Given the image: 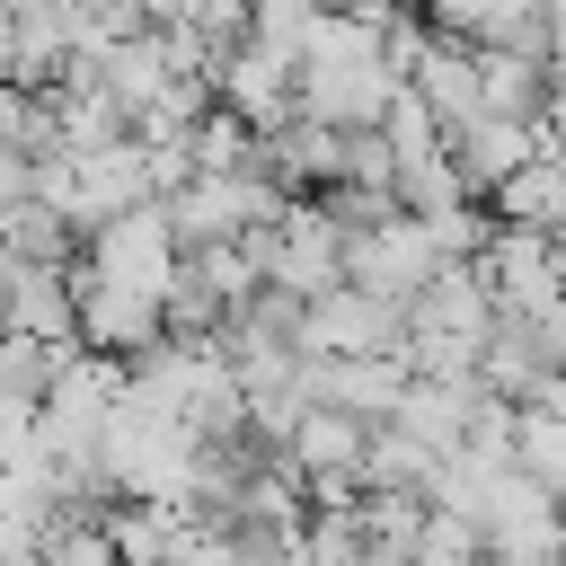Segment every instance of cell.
<instances>
[{
  "mask_svg": "<svg viewBox=\"0 0 566 566\" xmlns=\"http://www.w3.org/2000/svg\"><path fill=\"white\" fill-rule=\"evenodd\" d=\"M398 88H407V71L389 62V27L380 18L318 9L310 44H301V115L310 124H336V133H363V124L389 115Z\"/></svg>",
  "mask_w": 566,
  "mask_h": 566,
  "instance_id": "obj_1",
  "label": "cell"
},
{
  "mask_svg": "<svg viewBox=\"0 0 566 566\" xmlns=\"http://www.w3.org/2000/svg\"><path fill=\"white\" fill-rule=\"evenodd\" d=\"M248 256H256V274H265L274 292H292V301H318V292L345 283V230H336V212L310 203V195H292L283 221L248 230Z\"/></svg>",
  "mask_w": 566,
  "mask_h": 566,
  "instance_id": "obj_2",
  "label": "cell"
},
{
  "mask_svg": "<svg viewBox=\"0 0 566 566\" xmlns=\"http://www.w3.org/2000/svg\"><path fill=\"white\" fill-rule=\"evenodd\" d=\"M159 203H168L177 248H221V239H248V230L283 221L292 195H283L274 177H256V168H230V177H186V186H168Z\"/></svg>",
  "mask_w": 566,
  "mask_h": 566,
  "instance_id": "obj_3",
  "label": "cell"
},
{
  "mask_svg": "<svg viewBox=\"0 0 566 566\" xmlns=\"http://www.w3.org/2000/svg\"><path fill=\"white\" fill-rule=\"evenodd\" d=\"M177 230H168V203H133V212H115V221H97L88 239H80V274H97V283H115V292H168V274H177Z\"/></svg>",
  "mask_w": 566,
  "mask_h": 566,
  "instance_id": "obj_4",
  "label": "cell"
},
{
  "mask_svg": "<svg viewBox=\"0 0 566 566\" xmlns=\"http://www.w3.org/2000/svg\"><path fill=\"white\" fill-rule=\"evenodd\" d=\"M442 265H451V256L433 248V230H424L407 203H398L389 221H371V230L345 239V283H363V292H380V301H398V310H407Z\"/></svg>",
  "mask_w": 566,
  "mask_h": 566,
  "instance_id": "obj_5",
  "label": "cell"
},
{
  "mask_svg": "<svg viewBox=\"0 0 566 566\" xmlns=\"http://www.w3.org/2000/svg\"><path fill=\"white\" fill-rule=\"evenodd\" d=\"M283 460L301 469V495H310V504H363L371 424H363V416H345V407H310V416L283 433Z\"/></svg>",
  "mask_w": 566,
  "mask_h": 566,
  "instance_id": "obj_6",
  "label": "cell"
},
{
  "mask_svg": "<svg viewBox=\"0 0 566 566\" xmlns=\"http://www.w3.org/2000/svg\"><path fill=\"white\" fill-rule=\"evenodd\" d=\"M478 274H486L495 310H513V318H557V310H566V256H557L548 230H513V221H495Z\"/></svg>",
  "mask_w": 566,
  "mask_h": 566,
  "instance_id": "obj_7",
  "label": "cell"
},
{
  "mask_svg": "<svg viewBox=\"0 0 566 566\" xmlns=\"http://www.w3.org/2000/svg\"><path fill=\"white\" fill-rule=\"evenodd\" d=\"M398 345H407V310L363 283L301 301V354H398Z\"/></svg>",
  "mask_w": 566,
  "mask_h": 566,
  "instance_id": "obj_8",
  "label": "cell"
},
{
  "mask_svg": "<svg viewBox=\"0 0 566 566\" xmlns=\"http://www.w3.org/2000/svg\"><path fill=\"white\" fill-rule=\"evenodd\" d=\"M212 97H221L230 115H248L256 133H283V124L301 115V62H283V53H265V44H230V62L212 71Z\"/></svg>",
  "mask_w": 566,
  "mask_h": 566,
  "instance_id": "obj_9",
  "label": "cell"
},
{
  "mask_svg": "<svg viewBox=\"0 0 566 566\" xmlns=\"http://www.w3.org/2000/svg\"><path fill=\"white\" fill-rule=\"evenodd\" d=\"M159 336H168V310H159L150 292H115V283H97V274H80V345H88V354L133 363V354H150Z\"/></svg>",
  "mask_w": 566,
  "mask_h": 566,
  "instance_id": "obj_10",
  "label": "cell"
},
{
  "mask_svg": "<svg viewBox=\"0 0 566 566\" xmlns=\"http://www.w3.org/2000/svg\"><path fill=\"white\" fill-rule=\"evenodd\" d=\"M310 398L345 407L363 424H389V407L407 398V363L398 354H310Z\"/></svg>",
  "mask_w": 566,
  "mask_h": 566,
  "instance_id": "obj_11",
  "label": "cell"
},
{
  "mask_svg": "<svg viewBox=\"0 0 566 566\" xmlns=\"http://www.w3.org/2000/svg\"><path fill=\"white\" fill-rule=\"evenodd\" d=\"M442 150H451V168H460V186H469V195H495L522 159H539V124L469 115V124H451V133H442Z\"/></svg>",
  "mask_w": 566,
  "mask_h": 566,
  "instance_id": "obj_12",
  "label": "cell"
},
{
  "mask_svg": "<svg viewBox=\"0 0 566 566\" xmlns=\"http://www.w3.org/2000/svg\"><path fill=\"white\" fill-rule=\"evenodd\" d=\"M9 336L35 345H80V265H18L9 301H0Z\"/></svg>",
  "mask_w": 566,
  "mask_h": 566,
  "instance_id": "obj_13",
  "label": "cell"
},
{
  "mask_svg": "<svg viewBox=\"0 0 566 566\" xmlns=\"http://www.w3.org/2000/svg\"><path fill=\"white\" fill-rule=\"evenodd\" d=\"M407 88L442 115V133H451V124H469V115H486V88H478V44H460V35H424V44L407 53Z\"/></svg>",
  "mask_w": 566,
  "mask_h": 566,
  "instance_id": "obj_14",
  "label": "cell"
},
{
  "mask_svg": "<svg viewBox=\"0 0 566 566\" xmlns=\"http://www.w3.org/2000/svg\"><path fill=\"white\" fill-rule=\"evenodd\" d=\"M478 407H486V389L478 380H424V371H407V398L389 407V424L398 433H416L424 451H460L469 442V424H478Z\"/></svg>",
  "mask_w": 566,
  "mask_h": 566,
  "instance_id": "obj_15",
  "label": "cell"
},
{
  "mask_svg": "<svg viewBox=\"0 0 566 566\" xmlns=\"http://www.w3.org/2000/svg\"><path fill=\"white\" fill-rule=\"evenodd\" d=\"M495 221H513V230H566V159L557 150H539V159H522L504 186H495Z\"/></svg>",
  "mask_w": 566,
  "mask_h": 566,
  "instance_id": "obj_16",
  "label": "cell"
},
{
  "mask_svg": "<svg viewBox=\"0 0 566 566\" xmlns=\"http://www.w3.org/2000/svg\"><path fill=\"white\" fill-rule=\"evenodd\" d=\"M186 522H195L186 504H142V495H115L106 504V539H115L124 566H168V548H177Z\"/></svg>",
  "mask_w": 566,
  "mask_h": 566,
  "instance_id": "obj_17",
  "label": "cell"
},
{
  "mask_svg": "<svg viewBox=\"0 0 566 566\" xmlns=\"http://www.w3.org/2000/svg\"><path fill=\"white\" fill-rule=\"evenodd\" d=\"M177 150H186V177H230V168H248V159H256V124H248V115H230V106L212 97V106L186 124V142H177Z\"/></svg>",
  "mask_w": 566,
  "mask_h": 566,
  "instance_id": "obj_18",
  "label": "cell"
},
{
  "mask_svg": "<svg viewBox=\"0 0 566 566\" xmlns=\"http://www.w3.org/2000/svg\"><path fill=\"white\" fill-rule=\"evenodd\" d=\"M0 239H9V248H18L27 265H80V230H71V221H62L53 203H35V195L0 212Z\"/></svg>",
  "mask_w": 566,
  "mask_h": 566,
  "instance_id": "obj_19",
  "label": "cell"
},
{
  "mask_svg": "<svg viewBox=\"0 0 566 566\" xmlns=\"http://www.w3.org/2000/svg\"><path fill=\"white\" fill-rule=\"evenodd\" d=\"M380 142H389V159H398V177H407V168L442 159V115H433L416 88H398V97H389V115H380Z\"/></svg>",
  "mask_w": 566,
  "mask_h": 566,
  "instance_id": "obj_20",
  "label": "cell"
},
{
  "mask_svg": "<svg viewBox=\"0 0 566 566\" xmlns=\"http://www.w3.org/2000/svg\"><path fill=\"white\" fill-rule=\"evenodd\" d=\"M35 557H44V566H124L115 539H106V513H88V504H62Z\"/></svg>",
  "mask_w": 566,
  "mask_h": 566,
  "instance_id": "obj_21",
  "label": "cell"
},
{
  "mask_svg": "<svg viewBox=\"0 0 566 566\" xmlns=\"http://www.w3.org/2000/svg\"><path fill=\"white\" fill-rule=\"evenodd\" d=\"M478 557H486V539H478L460 513L424 504V531H416V566H478Z\"/></svg>",
  "mask_w": 566,
  "mask_h": 566,
  "instance_id": "obj_22",
  "label": "cell"
},
{
  "mask_svg": "<svg viewBox=\"0 0 566 566\" xmlns=\"http://www.w3.org/2000/svg\"><path fill=\"white\" fill-rule=\"evenodd\" d=\"M168 566H239V548H230V522H186L177 531V548H168Z\"/></svg>",
  "mask_w": 566,
  "mask_h": 566,
  "instance_id": "obj_23",
  "label": "cell"
},
{
  "mask_svg": "<svg viewBox=\"0 0 566 566\" xmlns=\"http://www.w3.org/2000/svg\"><path fill=\"white\" fill-rule=\"evenodd\" d=\"M142 9H150V27H186L203 0H142Z\"/></svg>",
  "mask_w": 566,
  "mask_h": 566,
  "instance_id": "obj_24",
  "label": "cell"
},
{
  "mask_svg": "<svg viewBox=\"0 0 566 566\" xmlns=\"http://www.w3.org/2000/svg\"><path fill=\"white\" fill-rule=\"evenodd\" d=\"M327 9H345V18H398L407 0H327Z\"/></svg>",
  "mask_w": 566,
  "mask_h": 566,
  "instance_id": "obj_25",
  "label": "cell"
},
{
  "mask_svg": "<svg viewBox=\"0 0 566 566\" xmlns=\"http://www.w3.org/2000/svg\"><path fill=\"white\" fill-rule=\"evenodd\" d=\"M548 345H557V363H566V310H557V318H548Z\"/></svg>",
  "mask_w": 566,
  "mask_h": 566,
  "instance_id": "obj_26",
  "label": "cell"
},
{
  "mask_svg": "<svg viewBox=\"0 0 566 566\" xmlns=\"http://www.w3.org/2000/svg\"><path fill=\"white\" fill-rule=\"evenodd\" d=\"M0 566H44V557H35V548H27V557H0Z\"/></svg>",
  "mask_w": 566,
  "mask_h": 566,
  "instance_id": "obj_27",
  "label": "cell"
},
{
  "mask_svg": "<svg viewBox=\"0 0 566 566\" xmlns=\"http://www.w3.org/2000/svg\"><path fill=\"white\" fill-rule=\"evenodd\" d=\"M557 531H566V495H557Z\"/></svg>",
  "mask_w": 566,
  "mask_h": 566,
  "instance_id": "obj_28",
  "label": "cell"
},
{
  "mask_svg": "<svg viewBox=\"0 0 566 566\" xmlns=\"http://www.w3.org/2000/svg\"><path fill=\"white\" fill-rule=\"evenodd\" d=\"M557 256H566V230H557Z\"/></svg>",
  "mask_w": 566,
  "mask_h": 566,
  "instance_id": "obj_29",
  "label": "cell"
},
{
  "mask_svg": "<svg viewBox=\"0 0 566 566\" xmlns=\"http://www.w3.org/2000/svg\"><path fill=\"white\" fill-rule=\"evenodd\" d=\"M0 336H9V318H0Z\"/></svg>",
  "mask_w": 566,
  "mask_h": 566,
  "instance_id": "obj_30",
  "label": "cell"
}]
</instances>
